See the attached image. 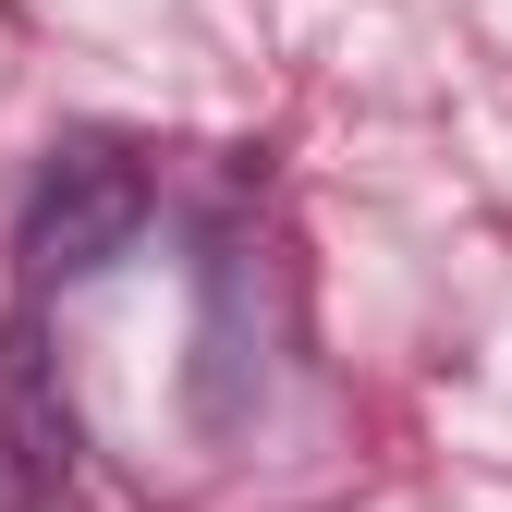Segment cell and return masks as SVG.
Returning a JSON list of instances; mask_svg holds the SVG:
<instances>
[{"label":"cell","instance_id":"cell-1","mask_svg":"<svg viewBox=\"0 0 512 512\" xmlns=\"http://www.w3.org/2000/svg\"><path fill=\"white\" fill-rule=\"evenodd\" d=\"M135 232H147V159H122V147H61L49 171H37V196H25V256L49 281H86V269H110V256H135Z\"/></svg>","mask_w":512,"mask_h":512},{"label":"cell","instance_id":"cell-2","mask_svg":"<svg viewBox=\"0 0 512 512\" xmlns=\"http://www.w3.org/2000/svg\"><path fill=\"white\" fill-rule=\"evenodd\" d=\"M61 476H74V415L49 403L37 317H13V330H0V512H37Z\"/></svg>","mask_w":512,"mask_h":512}]
</instances>
